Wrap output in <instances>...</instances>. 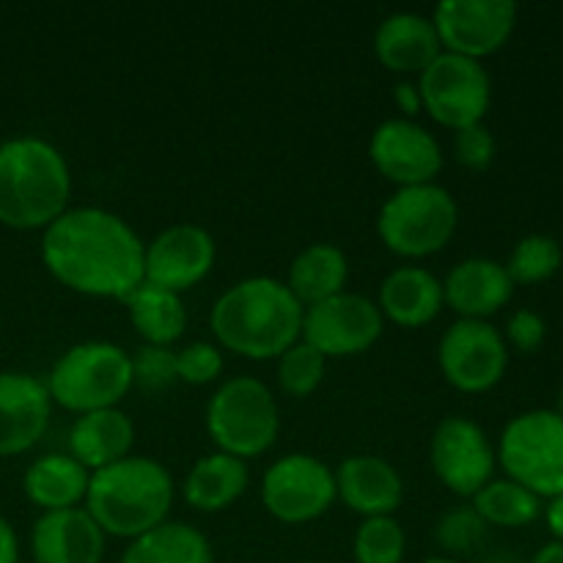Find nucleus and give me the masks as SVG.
Segmentation results:
<instances>
[{
  "instance_id": "obj_1",
  "label": "nucleus",
  "mask_w": 563,
  "mask_h": 563,
  "mask_svg": "<svg viewBox=\"0 0 563 563\" xmlns=\"http://www.w3.org/2000/svg\"><path fill=\"white\" fill-rule=\"evenodd\" d=\"M42 262L77 295L124 302L146 280V242L119 214L77 207L44 229Z\"/></svg>"
},
{
  "instance_id": "obj_2",
  "label": "nucleus",
  "mask_w": 563,
  "mask_h": 563,
  "mask_svg": "<svg viewBox=\"0 0 563 563\" xmlns=\"http://www.w3.org/2000/svg\"><path fill=\"white\" fill-rule=\"evenodd\" d=\"M302 313L289 286L256 275L225 289L212 306V333L220 346L247 361L280 357L302 335Z\"/></svg>"
},
{
  "instance_id": "obj_3",
  "label": "nucleus",
  "mask_w": 563,
  "mask_h": 563,
  "mask_svg": "<svg viewBox=\"0 0 563 563\" xmlns=\"http://www.w3.org/2000/svg\"><path fill=\"white\" fill-rule=\"evenodd\" d=\"M71 170L60 148L22 135L0 143V225L38 231L69 209Z\"/></svg>"
},
{
  "instance_id": "obj_4",
  "label": "nucleus",
  "mask_w": 563,
  "mask_h": 563,
  "mask_svg": "<svg viewBox=\"0 0 563 563\" xmlns=\"http://www.w3.org/2000/svg\"><path fill=\"white\" fill-rule=\"evenodd\" d=\"M174 478L168 467L148 456H126L91 473L86 511L104 537L137 539L168 522Z\"/></svg>"
},
{
  "instance_id": "obj_5",
  "label": "nucleus",
  "mask_w": 563,
  "mask_h": 563,
  "mask_svg": "<svg viewBox=\"0 0 563 563\" xmlns=\"http://www.w3.org/2000/svg\"><path fill=\"white\" fill-rule=\"evenodd\" d=\"M44 385L55 405L77 416L110 410L130 394L132 361L119 344L86 341L55 361Z\"/></svg>"
},
{
  "instance_id": "obj_6",
  "label": "nucleus",
  "mask_w": 563,
  "mask_h": 563,
  "mask_svg": "<svg viewBox=\"0 0 563 563\" xmlns=\"http://www.w3.org/2000/svg\"><path fill=\"white\" fill-rule=\"evenodd\" d=\"M460 223V209L445 187H399L383 203L377 234L390 253L405 258H427L443 251Z\"/></svg>"
},
{
  "instance_id": "obj_7",
  "label": "nucleus",
  "mask_w": 563,
  "mask_h": 563,
  "mask_svg": "<svg viewBox=\"0 0 563 563\" xmlns=\"http://www.w3.org/2000/svg\"><path fill=\"white\" fill-rule=\"evenodd\" d=\"M207 432L223 454L253 460L273 449L280 412L273 390L256 377H234L220 385L207 405Z\"/></svg>"
},
{
  "instance_id": "obj_8",
  "label": "nucleus",
  "mask_w": 563,
  "mask_h": 563,
  "mask_svg": "<svg viewBox=\"0 0 563 563\" xmlns=\"http://www.w3.org/2000/svg\"><path fill=\"white\" fill-rule=\"evenodd\" d=\"M498 462L511 482L539 498L563 495V416L531 410L511 418L500 434Z\"/></svg>"
},
{
  "instance_id": "obj_9",
  "label": "nucleus",
  "mask_w": 563,
  "mask_h": 563,
  "mask_svg": "<svg viewBox=\"0 0 563 563\" xmlns=\"http://www.w3.org/2000/svg\"><path fill=\"white\" fill-rule=\"evenodd\" d=\"M423 110L438 124L460 132L482 124L493 102V80L482 60L440 53L418 80Z\"/></svg>"
},
{
  "instance_id": "obj_10",
  "label": "nucleus",
  "mask_w": 563,
  "mask_h": 563,
  "mask_svg": "<svg viewBox=\"0 0 563 563\" xmlns=\"http://www.w3.org/2000/svg\"><path fill=\"white\" fill-rule=\"evenodd\" d=\"M440 372L462 394H487L504 379L509 346L495 324L456 319L440 339Z\"/></svg>"
},
{
  "instance_id": "obj_11",
  "label": "nucleus",
  "mask_w": 563,
  "mask_h": 563,
  "mask_svg": "<svg viewBox=\"0 0 563 563\" xmlns=\"http://www.w3.org/2000/svg\"><path fill=\"white\" fill-rule=\"evenodd\" d=\"M335 498V473L311 454L280 456L262 478L264 506L286 526L319 520Z\"/></svg>"
},
{
  "instance_id": "obj_12",
  "label": "nucleus",
  "mask_w": 563,
  "mask_h": 563,
  "mask_svg": "<svg viewBox=\"0 0 563 563\" xmlns=\"http://www.w3.org/2000/svg\"><path fill=\"white\" fill-rule=\"evenodd\" d=\"M432 471L460 498H473L493 482L498 454L487 432L462 416L443 418L432 434Z\"/></svg>"
},
{
  "instance_id": "obj_13",
  "label": "nucleus",
  "mask_w": 563,
  "mask_h": 563,
  "mask_svg": "<svg viewBox=\"0 0 563 563\" xmlns=\"http://www.w3.org/2000/svg\"><path fill=\"white\" fill-rule=\"evenodd\" d=\"M385 319L377 302L363 295L341 291L302 313V341L324 357H350L372 350L383 335Z\"/></svg>"
},
{
  "instance_id": "obj_14",
  "label": "nucleus",
  "mask_w": 563,
  "mask_h": 563,
  "mask_svg": "<svg viewBox=\"0 0 563 563\" xmlns=\"http://www.w3.org/2000/svg\"><path fill=\"white\" fill-rule=\"evenodd\" d=\"M443 53L482 60L498 53L517 25L511 0H443L432 14Z\"/></svg>"
},
{
  "instance_id": "obj_15",
  "label": "nucleus",
  "mask_w": 563,
  "mask_h": 563,
  "mask_svg": "<svg viewBox=\"0 0 563 563\" xmlns=\"http://www.w3.org/2000/svg\"><path fill=\"white\" fill-rule=\"evenodd\" d=\"M368 157L385 179L399 187L429 185L443 168L440 143L412 119L383 121L368 141Z\"/></svg>"
},
{
  "instance_id": "obj_16",
  "label": "nucleus",
  "mask_w": 563,
  "mask_h": 563,
  "mask_svg": "<svg viewBox=\"0 0 563 563\" xmlns=\"http://www.w3.org/2000/svg\"><path fill=\"white\" fill-rule=\"evenodd\" d=\"M214 258L218 245L207 229L192 223L170 225L146 245V284L181 295L212 273Z\"/></svg>"
},
{
  "instance_id": "obj_17",
  "label": "nucleus",
  "mask_w": 563,
  "mask_h": 563,
  "mask_svg": "<svg viewBox=\"0 0 563 563\" xmlns=\"http://www.w3.org/2000/svg\"><path fill=\"white\" fill-rule=\"evenodd\" d=\"M53 399L47 385L25 372H0V456L31 451L47 432Z\"/></svg>"
},
{
  "instance_id": "obj_18",
  "label": "nucleus",
  "mask_w": 563,
  "mask_h": 563,
  "mask_svg": "<svg viewBox=\"0 0 563 563\" xmlns=\"http://www.w3.org/2000/svg\"><path fill=\"white\" fill-rule=\"evenodd\" d=\"M31 553L36 563H102L104 533L80 506L47 511L33 522Z\"/></svg>"
},
{
  "instance_id": "obj_19",
  "label": "nucleus",
  "mask_w": 563,
  "mask_h": 563,
  "mask_svg": "<svg viewBox=\"0 0 563 563\" xmlns=\"http://www.w3.org/2000/svg\"><path fill=\"white\" fill-rule=\"evenodd\" d=\"M335 495L352 511L368 517H394L405 498V482L399 471L383 456L355 454L346 456L335 471Z\"/></svg>"
},
{
  "instance_id": "obj_20",
  "label": "nucleus",
  "mask_w": 563,
  "mask_h": 563,
  "mask_svg": "<svg viewBox=\"0 0 563 563\" xmlns=\"http://www.w3.org/2000/svg\"><path fill=\"white\" fill-rule=\"evenodd\" d=\"M515 295V280L506 273V264L495 258H465L443 280L445 306L460 319H482L498 313Z\"/></svg>"
},
{
  "instance_id": "obj_21",
  "label": "nucleus",
  "mask_w": 563,
  "mask_h": 563,
  "mask_svg": "<svg viewBox=\"0 0 563 563\" xmlns=\"http://www.w3.org/2000/svg\"><path fill=\"white\" fill-rule=\"evenodd\" d=\"M374 53L379 64L401 75H421L440 53L438 27L432 16L416 14V11H396L379 22L374 33Z\"/></svg>"
},
{
  "instance_id": "obj_22",
  "label": "nucleus",
  "mask_w": 563,
  "mask_h": 563,
  "mask_svg": "<svg viewBox=\"0 0 563 563\" xmlns=\"http://www.w3.org/2000/svg\"><path fill=\"white\" fill-rule=\"evenodd\" d=\"M443 280L423 267H399L379 286V313L399 328H423L443 311Z\"/></svg>"
},
{
  "instance_id": "obj_23",
  "label": "nucleus",
  "mask_w": 563,
  "mask_h": 563,
  "mask_svg": "<svg viewBox=\"0 0 563 563\" xmlns=\"http://www.w3.org/2000/svg\"><path fill=\"white\" fill-rule=\"evenodd\" d=\"M132 443H135V427H132L130 416L121 412L119 407L86 412V416H77V421L71 423V456L88 473H97L102 467L126 460Z\"/></svg>"
},
{
  "instance_id": "obj_24",
  "label": "nucleus",
  "mask_w": 563,
  "mask_h": 563,
  "mask_svg": "<svg viewBox=\"0 0 563 563\" xmlns=\"http://www.w3.org/2000/svg\"><path fill=\"white\" fill-rule=\"evenodd\" d=\"M91 473L71 454L38 456L22 478L25 498L47 515V511L77 509L86 500Z\"/></svg>"
},
{
  "instance_id": "obj_25",
  "label": "nucleus",
  "mask_w": 563,
  "mask_h": 563,
  "mask_svg": "<svg viewBox=\"0 0 563 563\" xmlns=\"http://www.w3.org/2000/svg\"><path fill=\"white\" fill-rule=\"evenodd\" d=\"M247 484H251L247 462L214 451L192 465L181 484V493H185L187 506L196 511H223L245 495Z\"/></svg>"
},
{
  "instance_id": "obj_26",
  "label": "nucleus",
  "mask_w": 563,
  "mask_h": 563,
  "mask_svg": "<svg viewBox=\"0 0 563 563\" xmlns=\"http://www.w3.org/2000/svg\"><path fill=\"white\" fill-rule=\"evenodd\" d=\"M346 278H350L346 253L330 242H317V245H308L306 251L297 253L289 267L286 286L302 308H311L341 295Z\"/></svg>"
},
{
  "instance_id": "obj_27",
  "label": "nucleus",
  "mask_w": 563,
  "mask_h": 563,
  "mask_svg": "<svg viewBox=\"0 0 563 563\" xmlns=\"http://www.w3.org/2000/svg\"><path fill=\"white\" fill-rule=\"evenodd\" d=\"M132 328L143 339V344L170 346L179 341L187 330V308L179 295L159 289L143 280L130 297H126Z\"/></svg>"
},
{
  "instance_id": "obj_28",
  "label": "nucleus",
  "mask_w": 563,
  "mask_h": 563,
  "mask_svg": "<svg viewBox=\"0 0 563 563\" xmlns=\"http://www.w3.org/2000/svg\"><path fill=\"white\" fill-rule=\"evenodd\" d=\"M119 563H214L209 539L187 522H163L132 539Z\"/></svg>"
},
{
  "instance_id": "obj_29",
  "label": "nucleus",
  "mask_w": 563,
  "mask_h": 563,
  "mask_svg": "<svg viewBox=\"0 0 563 563\" xmlns=\"http://www.w3.org/2000/svg\"><path fill=\"white\" fill-rule=\"evenodd\" d=\"M473 509L487 526L526 528L542 515V498L511 478H493L478 495H473Z\"/></svg>"
},
{
  "instance_id": "obj_30",
  "label": "nucleus",
  "mask_w": 563,
  "mask_h": 563,
  "mask_svg": "<svg viewBox=\"0 0 563 563\" xmlns=\"http://www.w3.org/2000/svg\"><path fill=\"white\" fill-rule=\"evenodd\" d=\"M563 251L555 236L548 234H528L511 251L509 264H506V273L509 278L522 286L542 284V280L553 278L561 269Z\"/></svg>"
},
{
  "instance_id": "obj_31",
  "label": "nucleus",
  "mask_w": 563,
  "mask_h": 563,
  "mask_svg": "<svg viewBox=\"0 0 563 563\" xmlns=\"http://www.w3.org/2000/svg\"><path fill=\"white\" fill-rule=\"evenodd\" d=\"M405 528L394 517H368L361 522L352 542L357 563H401L405 561Z\"/></svg>"
},
{
  "instance_id": "obj_32",
  "label": "nucleus",
  "mask_w": 563,
  "mask_h": 563,
  "mask_svg": "<svg viewBox=\"0 0 563 563\" xmlns=\"http://www.w3.org/2000/svg\"><path fill=\"white\" fill-rule=\"evenodd\" d=\"M324 363H328V357H324L319 350H313L308 341L300 339L278 357L280 390L295 396V399H306V396H311L313 390L322 385Z\"/></svg>"
},
{
  "instance_id": "obj_33",
  "label": "nucleus",
  "mask_w": 563,
  "mask_h": 563,
  "mask_svg": "<svg viewBox=\"0 0 563 563\" xmlns=\"http://www.w3.org/2000/svg\"><path fill=\"white\" fill-rule=\"evenodd\" d=\"M440 548L449 553V559H460V555H471L478 544L487 537V522L476 515L473 506L465 509H454L443 515V520L434 528Z\"/></svg>"
},
{
  "instance_id": "obj_34",
  "label": "nucleus",
  "mask_w": 563,
  "mask_h": 563,
  "mask_svg": "<svg viewBox=\"0 0 563 563\" xmlns=\"http://www.w3.org/2000/svg\"><path fill=\"white\" fill-rule=\"evenodd\" d=\"M132 361V388H141L143 394H163L170 385L179 383L176 374V352L170 346L143 344Z\"/></svg>"
},
{
  "instance_id": "obj_35",
  "label": "nucleus",
  "mask_w": 563,
  "mask_h": 563,
  "mask_svg": "<svg viewBox=\"0 0 563 563\" xmlns=\"http://www.w3.org/2000/svg\"><path fill=\"white\" fill-rule=\"evenodd\" d=\"M223 372V352L209 341H192L176 352V374L179 383L209 385Z\"/></svg>"
},
{
  "instance_id": "obj_36",
  "label": "nucleus",
  "mask_w": 563,
  "mask_h": 563,
  "mask_svg": "<svg viewBox=\"0 0 563 563\" xmlns=\"http://www.w3.org/2000/svg\"><path fill=\"white\" fill-rule=\"evenodd\" d=\"M454 154L465 168L487 170L495 159V137L484 124L460 130L454 137Z\"/></svg>"
},
{
  "instance_id": "obj_37",
  "label": "nucleus",
  "mask_w": 563,
  "mask_h": 563,
  "mask_svg": "<svg viewBox=\"0 0 563 563\" xmlns=\"http://www.w3.org/2000/svg\"><path fill=\"white\" fill-rule=\"evenodd\" d=\"M544 335H548V324L539 317L537 311H528L520 308L517 313H511L509 322H506V346H515L517 352H537L544 344Z\"/></svg>"
},
{
  "instance_id": "obj_38",
  "label": "nucleus",
  "mask_w": 563,
  "mask_h": 563,
  "mask_svg": "<svg viewBox=\"0 0 563 563\" xmlns=\"http://www.w3.org/2000/svg\"><path fill=\"white\" fill-rule=\"evenodd\" d=\"M394 99L396 104L401 108V113L407 115V119H412V115H418L423 110V102H421V91H418V86H412V82H399L394 91Z\"/></svg>"
},
{
  "instance_id": "obj_39",
  "label": "nucleus",
  "mask_w": 563,
  "mask_h": 563,
  "mask_svg": "<svg viewBox=\"0 0 563 563\" xmlns=\"http://www.w3.org/2000/svg\"><path fill=\"white\" fill-rule=\"evenodd\" d=\"M0 563H20V539L3 515H0Z\"/></svg>"
},
{
  "instance_id": "obj_40",
  "label": "nucleus",
  "mask_w": 563,
  "mask_h": 563,
  "mask_svg": "<svg viewBox=\"0 0 563 563\" xmlns=\"http://www.w3.org/2000/svg\"><path fill=\"white\" fill-rule=\"evenodd\" d=\"M544 517H548V528L555 537V542H563V495L550 498L548 509H544Z\"/></svg>"
},
{
  "instance_id": "obj_41",
  "label": "nucleus",
  "mask_w": 563,
  "mask_h": 563,
  "mask_svg": "<svg viewBox=\"0 0 563 563\" xmlns=\"http://www.w3.org/2000/svg\"><path fill=\"white\" fill-rule=\"evenodd\" d=\"M531 563H563V542H550L533 555Z\"/></svg>"
},
{
  "instance_id": "obj_42",
  "label": "nucleus",
  "mask_w": 563,
  "mask_h": 563,
  "mask_svg": "<svg viewBox=\"0 0 563 563\" xmlns=\"http://www.w3.org/2000/svg\"><path fill=\"white\" fill-rule=\"evenodd\" d=\"M421 563H460L456 559H449V555H432V559L421 561Z\"/></svg>"
},
{
  "instance_id": "obj_43",
  "label": "nucleus",
  "mask_w": 563,
  "mask_h": 563,
  "mask_svg": "<svg viewBox=\"0 0 563 563\" xmlns=\"http://www.w3.org/2000/svg\"><path fill=\"white\" fill-rule=\"evenodd\" d=\"M555 412H561V416H563V388H561V394H559V407H555Z\"/></svg>"
},
{
  "instance_id": "obj_44",
  "label": "nucleus",
  "mask_w": 563,
  "mask_h": 563,
  "mask_svg": "<svg viewBox=\"0 0 563 563\" xmlns=\"http://www.w3.org/2000/svg\"><path fill=\"white\" fill-rule=\"evenodd\" d=\"M300 563H317V561H300Z\"/></svg>"
}]
</instances>
